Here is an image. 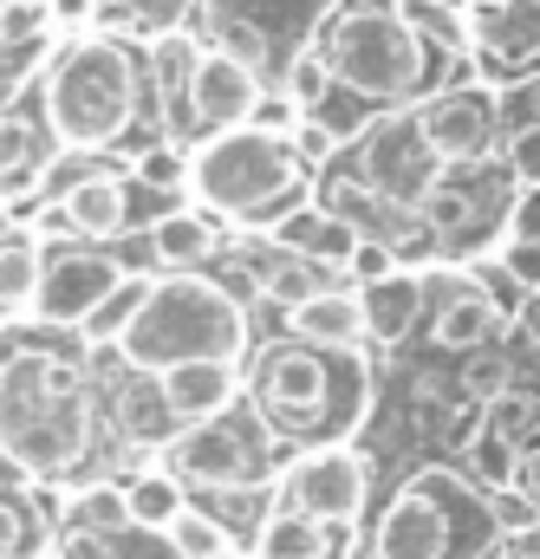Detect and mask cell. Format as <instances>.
Returning a JSON list of instances; mask_svg holds the SVG:
<instances>
[{"label": "cell", "mask_w": 540, "mask_h": 559, "mask_svg": "<svg viewBox=\"0 0 540 559\" xmlns=\"http://www.w3.org/2000/svg\"><path fill=\"white\" fill-rule=\"evenodd\" d=\"M255 417L273 442H345L359 436V423L372 411V365L359 345L345 352H319L300 338H280L261 352L255 378H248Z\"/></svg>", "instance_id": "cell-1"}, {"label": "cell", "mask_w": 540, "mask_h": 559, "mask_svg": "<svg viewBox=\"0 0 540 559\" xmlns=\"http://www.w3.org/2000/svg\"><path fill=\"white\" fill-rule=\"evenodd\" d=\"M248 352V306L235 299V286L209 274H163L143 286L131 325L118 338V358L137 378H156L169 365H196V358H228L242 365Z\"/></svg>", "instance_id": "cell-2"}, {"label": "cell", "mask_w": 540, "mask_h": 559, "mask_svg": "<svg viewBox=\"0 0 540 559\" xmlns=\"http://www.w3.org/2000/svg\"><path fill=\"white\" fill-rule=\"evenodd\" d=\"M0 449L26 475H72L92 449L85 365L66 352H26L0 371Z\"/></svg>", "instance_id": "cell-3"}, {"label": "cell", "mask_w": 540, "mask_h": 559, "mask_svg": "<svg viewBox=\"0 0 540 559\" xmlns=\"http://www.w3.org/2000/svg\"><path fill=\"white\" fill-rule=\"evenodd\" d=\"M502 547L489 495L443 462L416 468L372 527V559H502Z\"/></svg>", "instance_id": "cell-4"}, {"label": "cell", "mask_w": 540, "mask_h": 559, "mask_svg": "<svg viewBox=\"0 0 540 559\" xmlns=\"http://www.w3.org/2000/svg\"><path fill=\"white\" fill-rule=\"evenodd\" d=\"M46 118L66 150L92 156L105 143H118L137 118V66L118 39H79L59 52L52 79H46Z\"/></svg>", "instance_id": "cell-5"}, {"label": "cell", "mask_w": 540, "mask_h": 559, "mask_svg": "<svg viewBox=\"0 0 540 559\" xmlns=\"http://www.w3.org/2000/svg\"><path fill=\"white\" fill-rule=\"evenodd\" d=\"M313 52L326 59L332 85L372 98V105H398L410 92H423L430 79V46L404 26V13L391 7H345L319 26Z\"/></svg>", "instance_id": "cell-6"}, {"label": "cell", "mask_w": 540, "mask_h": 559, "mask_svg": "<svg viewBox=\"0 0 540 559\" xmlns=\"http://www.w3.org/2000/svg\"><path fill=\"white\" fill-rule=\"evenodd\" d=\"M293 176H306V169L293 163L286 138H261V131H248V124L209 138L202 143V156H189V182H196V195L215 202V209L235 215V222H255V209L268 202L273 189H286Z\"/></svg>", "instance_id": "cell-7"}, {"label": "cell", "mask_w": 540, "mask_h": 559, "mask_svg": "<svg viewBox=\"0 0 540 559\" xmlns=\"http://www.w3.org/2000/svg\"><path fill=\"white\" fill-rule=\"evenodd\" d=\"M268 455H273V436L261 429L255 411H222V417L209 423H189L183 436H169V449H163V475H176L183 488H209V495H222V488H255V481H268Z\"/></svg>", "instance_id": "cell-8"}, {"label": "cell", "mask_w": 540, "mask_h": 559, "mask_svg": "<svg viewBox=\"0 0 540 559\" xmlns=\"http://www.w3.org/2000/svg\"><path fill=\"white\" fill-rule=\"evenodd\" d=\"M273 501H286L293 514H306L319 527H332V521L359 527V514L372 501V468H365V455L352 442H326V449H306V455L286 462Z\"/></svg>", "instance_id": "cell-9"}, {"label": "cell", "mask_w": 540, "mask_h": 559, "mask_svg": "<svg viewBox=\"0 0 540 559\" xmlns=\"http://www.w3.org/2000/svg\"><path fill=\"white\" fill-rule=\"evenodd\" d=\"M410 131L423 143V156L436 169L449 163H482L495 150V92L489 85H443L430 98H416Z\"/></svg>", "instance_id": "cell-10"}, {"label": "cell", "mask_w": 540, "mask_h": 559, "mask_svg": "<svg viewBox=\"0 0 540 559\" xmlns=\"http://www.w3.org/2000/svg\"><path fill=\"white\" fill-rule=\"evenodd\" d=\"M46 254V274H39V293H33V312L46 325H79L105 293H118L131 267L118 254H92L79 241H59V248H39Z\"/></svg>", "instance_id": "cell-11"}, {"label": "cell", "mask_w": 540, "mask_h": 559, "mask_svg": "<svg viewBox=\"0 0 540 559\" xmlns=\"http://www.w3.org/2000/svg\"><path fill=\"white\" fill-rule=\"evenodd\" d=\"M255 72L242 66V59H228L222 46H209V52H196V72H189V92H183V118L196 124V131H235L242 118H248V105H255Z\"/></svg>", "instance_id": "cell-12"}, {"label": "cell", "mask_w": 540, "mask_h": 559, "mask_svg": "<svg viewBox=\"0 0 540 559\" xmlns=\"http://www.w3.org/2000/svg\"><path fill=\"white\" fill-rule=\"evenodd\" d=\"M150 384H156L163 411L176 417V429H189V423H209V417H222V411H235V397H242V365H228V358H196V365L156 371Z\"/></svg>", "instance_id": "cell-13"}, {"label": "cell", "mask_w": 540, "mask_h": 559, "mask_svg": "<svg viewBox=\"0 0 540 559\" xmlns=\"http://www.w3.org/2000/svg\"><path fill=\"white\" fill-rule=\"evenodd\" d=\"M255 559H352V527H319L306 514H293L286 501H268L261 527H255Z\"/></svg>", "instance_id": "cell-14"}, {"label": "cell", "mask_w": 540, "mask_h": 559, "mask_svg": "<svg viewBox=\"0 0 540 559\" xmlns=\"http://www.w3.org/2000/svg\"><path fill=\"white\" fill-rule=\"evenodd\" d=\"M508 332V306H495L482 286H449L443 306H436V325H430V345L436 352H489L495 338Z\"/></svg>", "instance_id": "cell-15"}, {"label": "cell", "mask_w": 540, "mask_h": 559, "mask_svg": "<svg viewBox=\"0 0 540 559\" xmlns=\"http://www.w3.org/2000/svg\"><path fill=\"white\" fill-rule=\"evenodd\" d=\"M469 46H482V66H535L540 59V0H502L495 13H476Z\"/></svg>", "instance_id": "cell-16"}, {"label": "cell", "mask_w": 540, "mask_h": 559, "mask_svg": "<svg viewBox=\"0 0 540 559\" xmlns=\"http://www.w3.org/2000/svg\"><path fill=\"white\" fill-rule=\"evenodd\" d=\"M286 332H293L300 345H319V352H345V345H359V338H365L359 293H345V286H326V293L300 299V306L286 312Z\"/></svg>", "instance_id": "cell-17"}, {"label": "cell", "mask_w": 540, "mask_h": 559, "mask_svg": "<svg viewBox=\"0 0 540 559\" xmlns=\"http://www.w3.org/2000/svg\"><path fill=\"white\" fill-rule=\"evenodd\" d=\"M416 312H423V280L404 274V267L391 280L359 286V319H365V338H378V345H398L416 325Z\"/></svg>", "instance_id": "cell-18"}, {"label": "cell", "mask_w": 540, "mask_h": 559, "mask_svg": "<svg viewBox=\"0 0 540 559\" xmlns=\"http://www.w3.org/2000/svg\"><path fill=\"white\" fill-rule=\"evenodd\" d=\"M215 248H222L215 241V222L196 215V209H176V215H163L150 228V261L169 267V274H202L215 261Z\"/></svg>", "instance_id": "cell-19"}, {"label": "cell", "mask_w": 540, "mask_h": 559, "mask_svg": "<svg viewBox=\"0 0 540 559\" xmlns=\"http://www.w3.org/2000/svg\"><path fill=\"white\" fill-rule=\"evenodd\" d=\"M59 209H66V222H72L79 241H111V235H125V182H118V176H85V182H72V189L59 195Z\"/></svg>", "instance_id": "cell-20"}, {"label": "cell", "mask_w": 540, "mask_h": 559, "mask_svg": "<svg viewBox=\"0 0 540 559\" xmlns=\"http://www.w3.org/2000/svg\"><path fill=\"white\" fill-rule=\"evenodd\" d=\"M125 508H131V527L143 534H163L183 508H189V495H183V481L176 475H163V468H143L125 481Z\"/></svg>", "instance_id": "cell-21"}, {"label": "cell", "mask_w": 540, "mask_h": 559, "mask_svg": "<svg viewBox=\"0 0 540 559\" xmlns=\"http://www.w3.org/2000/svg\"><path fill=\"white\" fill-rule=\"evenodd\" d=\"M39 274H46V254H39V241H33L26 228H20V235H0V312H20V306H33Z\"/></svg>", "instance_id": "cell-22"}, {"label": "cell", "mask_w": 540, "mask_h": 559, "mask_svg": "<svg viewBox=\"0 0 540 559\" xmlns=\"http://www.w3.org/2000/svg\"><path fill=\"white\" fill-rule=\"evenodd\" d=\"M163 547H169V559H228L235 554V534L209 514V508H183L169 527H163Z\"/></svg>", "instance_id": "cell-23"}, {"label": "cell", "mask_w": 540, "mask_h": 559, "mask_svg": "<svg viewBox=\"0 0 540 559\" xmlns=\"http://www.w3.org/2000/svg\"><path fill=\"white\" fill-rule=\"evenodd\" d=\"M515 455H521V442H508V436H495V429H482V423H469L462 429V462H469V481L489 495V488H515Z\"/></svg>", "instance_id": "cell-24"}, {"label": "cell", "mask_w": 540, "mask_h": 559, "mask_svg": "<svg viewBox=\"0 0 540 559\" xmlns=\"http://www.w3.org/2000/svg\"><path fill=\"white\" fill-rule=\"evenodd\" d=\"M196 39L189 33H163L156 46H150V66H156V92H163V105H169V124L183 131L189 118H183V92H189V72H196Z\"/></svg>", "instance_id": "cell-25"}, {"label": "cell", "mask_w": 540, "mask_h": 559, "mask_svg": "<svg viewBox=\"0 0 540 559\" xmlns=\"http://www.w3.org/2000/svg\"><path fill=\"white\" fill-rule=\"evenodd\" d=\"M66 527L118 540V534L131 527V508H125V481H92V488H79V495H72V508H66Z\"/></svg>", "instance_id": "cell-26"}, {"label": "cell", "mask_w": 540, "mask_h": 559, "mask_svg": "<svg viewBox=\"0 0 540 559\" xmlns=\"http://www.w3.org/2000/svg\"><path fill=\"white\" fill-rule=\"evenodd\" d=\"M332 280H326V267H313V261H300V254H273L268 267L255 274V293H268L280 312H293L300 299H313V293H326Z\"/></svg>", "instance_id": "cell-27"}, {"label": "cell", "mask_w": 540, "mask_h": 559, "mask_svg": "<svg viewBox=\"0 0 540 559\" xmlns=\"http://www.w3.org/2000/svg\"><path fill=\"white\" fill-rule=\"evenodd\" d=\"M39 189V131L26 118H0V195Z\"/></svg>", "instance_id": "cell-28"}, {"label": "cell", "mask_w": 540, "mask_h": 559, "mask_svg": "<svg viewBox=\"0 0 540 559\" xmlns=\"http://www.w3.org/2000/svg\"><path fill=\"white\" fill-rule=\"evenodd\" d=\"M410 215H416L430 235H456V228L476 215V202H469V189H462V182H449V176L436 169V176L423 182V195L410 202Z\"/></svg>", "instance_id": "cell-29"}, {"label": "cell", "mask_w": 540, "mask_h": 559, "mask_svg": "<svg viewBox=\"0 0 540 559\" xmlns=\"http://www.w3.org/2000/svg\"><path fill=\"white\" fill-rule=\"evenodd\" d=\"M46 554V514L39 501L0 495V559H39Z\"/></svg>", "instance_id": "cell-30"}, {"label": "cell", "mask_w": 540, "mask_h": 559, "mask_svg": "<svg viewBox=\"0 0 540 559\" xmlns=\"http://www.w3.org/2000/svg\"><path fill=\"white\" fill-rule=\"evenodd\" d=\"M476 423H482V429H495V436H508V442H535V436H540V397L508 384L502 397H489V404L476 411Z\"/></svg>", "instance_id": "cell-31"}, {"label": "cell", "mask_w": 540, "mask_h": 559, "mask_svg": "<svg viewBox=\"0 0 540 559\" xmlns=\"http://www.w3.org/2000/svg\"><path fill=\"white\" fill-rule=\"evenodd\" d=\"M137 299H143V280L131 274L118 293H105V299L79 319V338H85V345H118V338H125V325H131V312H137Z\"/></svg>", "instance_id": "cell-32"}, {"label": "cell", "mask_w": 540, "mask_h": 559, "mask_svg": "<svg viewBox=\"0 0 540 559\" xmlns=\"http://www.w3.org/2000/svg\"><path fill=\"white\" fill-rule=\"evenodd\" d=\"M118 423H125L131 442H169V436H176V417L163 411L156 384H131V391L118 397Z\"/></svg>", "instance_id": "cell-33"}, {"label": "cell", "mask_w": 540, "mask_h": 559, "mask_svg": "<svg viewBox=\"0 0 540 559\" xmlns=\"http://www.w3.org/2000/svg\"><path fill=\"white\" fill-rule=\"evenodd\" d=\"M398 13H404L410 33H416L423 46H436V52H462V46H469V26H462L449 7H436V0H404Z\"/></svg>", "instance_id": "cell-34"}, {"label": "cell", "mask_w": 540, "mask_h": 559, "mask_svg": "<svg viewBox=\"0 0 540 559\" xmlns=\"http://www.w3.org/2000/svg\"><path fill=\"white\" fill-rule=\"evenodd\" d=\"M313 118H319V124H326V131L339 138V150H345L352 138H365V131H372V98H359V92L332 85V92H326V98L313 105Z\"/></svg>", "instance_id": "cell-35"}, {"label": "cell", "mask_w": 540, "mask_h": 559, "mask_svg": "<svg viewBox=\"0 0 540 559\" xmlns=\"http://www.w3.org/2000/svg\"><path fill=\"white\" fill-rule=\"evenodd\" d=\"M326 92H332L326 59H319L313 46H306V52H293V59H286V105H293V111H313Z\"/></svg>", "instance_id": "cell-36"}, {"label": "cell", "mask_w": 540, "mask_h": 559, "mask_svg": "<svg viewBox=\"0 0 540 559\" xmlns=\"http://www.w3.org/2000/svg\"><path fill=\"white\" fill-rule=\"evenodd\" d=\"M131 182H143V189H169V195H183V182H189V156H183L176 143H156V150H143V156H137Z\"/></svg>", "instance_id": "cell-37"}, {"label": "cell", "mask_w": 540, "mask_h": 559, "mask_svg": "<svg viewBox=\"0 0 540 559\" xmlns=\"http://www.w3.org/2000/svg\"><path fill=\"white\" fill-rule=\"evenodd\" d=\"M215 39H222V52H228V59H242L248 72H261V66H268V33H261L255 20H242V13H222Z\"/></svg>", "instance_id": "cell-38"}, {"label": "cell", "mask_w": 540, "mask_h": 559, "mask_svg": "<svg viewBox=\"0 0 540 559\" xmlns=\"http://www.w3.org/2000/svg\"><path fill=\"white\" fill-rule=\"evenodd\" d=\"M528 124H540V72L508 85V92H495V131L508 138V131H528Z\"/></svg>", "instance_id": "cell-39"}, {"label": "cell", "mask_w": 540, "mask_h": 559, "mask_svg": "<svg viewBox=\"0 0 540 559\" xmlns=\"http://www.w3.org/2000/svg\"><path fill=\"white\" fill-rule=\"evenodd\" d=\"M508 384H515V371H508V358H502V352H495V358H469V365H462V397H469L476 411H482L489 397H502Z\"/></svg>", "instance_id": "cell-40"}, {"label": "cell", "mask_w": 540, "mask_h": 559, "mask_svg": "<svg viewBox=\"0 0 540 559\" xmlns=\"http://www.w3.org/2000/svg\"><path fill=\"white\" fill-rule=\"evenodd\" d=\"M286 150H293V163H300V169H326V163L339 156V138H332L319 118H300V124L286 131Z\"/></svg>", "instance_id": "cell-41"}, {"label": "cell", "mask_w": 540, "mask_h": 559, "mask_svg": "<svg viewBox=\"0 0 540 559\" xmlns=\"http://www.w3.org/2000/svg\"><path fill=\"white\" fill-rule=\"evenodd\" d=\"M183 195L169 189H143V182H125V228H156L163 215H176Z\"/></svg>", "instance_id": "cell-42"}, {"label": "cell", "mask_w": 540, "mask_h": 559, "mask_svg": "<svg viewBox=\"0 0 540 559\" xmlns=\"http://www.w3.org/2000/svg\"><path fill=\"white\" fill-rule=\"evenodd\" d=\"M46 46H52L46 33H33V39H20V46H0V98H7L20 79H33V72L46 66Z\"/></svg>", "instance_id": "cell-43"}, {"label": "cell", "mask_w": 540, "mask_h": 559, "mask_svg": "<svg viewBox=\"0 0 540 559\" xmlns=\"http://www.w3.org/2000/svg\"><path fill=\"white\" fill-rule=\"evenodd\" d=\"M248 131H261V138H286L293 124H300V111L286 105V92H255V105H248V118H242Z\"/></svg>", "instance_id": "cell-44"}, {"label": "cell", "mask_w": 540, "mask_h": 559, "mask_svg": "<svg viewBox=\"0 0 540 559\" xmlns=\"http://www.w3.org/2000/svg\"><path fill=\"white\" fill-rule=\"evenodd\" d=\"M46 26V0H0V46H20Z\"/></svg>", "instance_id": "cell-45"}, {"label": "cell", "mask_w": 540, "mask_h": 559, "mask_svg": "<svg viewBox=\"0 0 540 559\" xmlns=\"http://www.w3.org/2000/svg\"><path fill=\"white\" fill-rule=\"evenodd\" d=\"M508 176H515L521 189H540V124L508 131Z\"/></svg>", "instance_id": "cell-46"}, {"label": "cell", "mask_w": 540, "mask_h": 559, "mask_svg": "<svg viewBox=\"0 0 540 559\" xmlns=\"http://www.w3.org/2000/svg\"><path fill=\"white\" fill-rule=\"evenodd\" d=\"M345 274L359 280V286H372V280H391V274H398V254H391L385 241H359V248H352V261H345Z\"/></svg>", "instance_id": "cell-47"}, {"label": "cell", "mask_w": 540, "mask_h": 559, "mask_svg": "<svg viewBox=\"0 0 540 559\" xmlns=\"http://www.w3.org/2000/svg\"><path fill=\"white\" fill-rule=\"evenodd\" d=\"M502 274L521 286V299L540 293V241H508V248H502Z\"/></svg>", "instance_id": "cell-48"}, {"label": "cell", "mask_w": 540, "mask_h": 559, "mask_svg": "<svg viewBox=\"0 0 540 559\" xmlns=\"http://www.w3.org/2000/svg\"><path fill=\"white\" fill-rule=\"evenodd\" d=\"M52 559H125V554H118V540H105V534H79V527H66L59 547H52Z\"/></svg>", "instance_id": "cell-49"}, {"label": "cell", "mask_w": 540, "mask_h": 559, "mask_svg": "<svg viewBox=\"0 0 540 559\" xmlns=\"http://www.w3.org/2000/svg\"><path fill=\"white\" fill-rule=\"evenodd\" d=\"M508 241H540V189H521V202L508 215Z\"/></svg>", "instance_id": "cell-50"}, {"label": "cell", "mask_w": 540, "mask_h": 559, "mask_svg": "<svg viewBox=\"0 0 540 559\" xmlns=\"http://www.w3.org/2000/svg\"><path fill=\"white\" fill-rule=\"evenodd\" d=\"M515 495H528V501L540 508V436L521 442V455H515Z\"/></svg>", "instance_id": "cell-51"}, {"label": "cell", "mask_w": 540, "mask_h": 559, "mask_svg": "<svg viewBox=\"0 0 540 559\" xmlns=\"http://www.w3.org/2000/svg\"><path fill=\"white\" fill-rule=\"evenodd\" d=\"M92 7H98V0H52L46 13H52V20H66V26H85V20H92Z\"/></svg>", "instance_id": "cell-52"}, {"label": "cell", "mask_w": 540, "mask_h": 559, "mask_svg": "<svg viewBox=\"0 0 540 559\" xmlns=\"http://www.w3.org/2000/svg\"><path fill=\"white\" fill-rule=\"evenodd\" d=\"M20 488H26V468H20V462L0 449V495H20Z\"/></svg>", "instance_id": "cell-53"}, {"label": "cell", "mask_w": 540, "mask_h": 559, "mask_svg": "<svg viewBox=\"0 0 540 559\" xmlns=\"http://www.w3.org/2000/svg\"><path fill=\"white\" fill-rule=\"evenodd\" d=\"M521 325H528V338H535V352H540V293H528V306H521Z\"/></svg>", "instance_id": "cell-54"}, {"label": "cell", "mask_w": 540, "mask_h": 559, "mask_svg": "<svg viewBox=\"0 0 540 559\" xmlns=\"http://www.w3.org/2000/svg\"><path fill=\"white\" fill-rule=\"evenodd\" d=\"M462 7H469V20H476V13H495L502 0H462Z\"/></svg>", "instance_id": "cell-55"}, {"label": "cell", "mask_w": 540, "mask_h": 559, "mask_svg": "<svg viewBox=\"0 0 540 559\" xmlns=\"http://www.w3.org/2000/svg\"><path fill=\"white\" fill-rule=\"evenodd\" d=\"M502 559H535V554H521V547H502Z\"/></svg>", "instance_id": "cell-56"}]
</instances>
